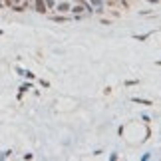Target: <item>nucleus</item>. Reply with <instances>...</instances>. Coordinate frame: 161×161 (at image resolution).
Segmentation results:
<instances>
[{
  "label": "nucleus",
  "mask_w": 161,
  "mask_h": 161,
  "mask_svg": "<svg viewBox=\"0 0 161 161\" xmlns=\"http://www.w3.org/2000/svg\"><path fill=\"white\" fill-rule=\"evenodd\" d=\"M34 8H36V12L44 14V12H46V2H44V0H34Z\"/></svg>",
  "instance_id": "obj_1"
},
{
  "label": "nucleus",
  "mask_w": 161,
  "mask_h": 161,
  "mask_svg": "<svg viewBox=\"0 0 161 161\" xmlns=\"http://www.w3.org/2000/svg\"><path fill=\"white\" fill-rule=\"evenodd\" d=\"M70 10H72V12H74V14H76V16H80V14H82V12H84L85 8H84V4H82V6L78 4V6H70Z\"/></svg>",
  "instance_id": "obj_2"
},
{
  "label": "nucleus",
  "mask_w": 161,
  "mask_h": 161,
  "mask_svg": "<svg viewBox=\"0 0 161 161\" xmlns=\"http://www.w3.org/2000/svg\"><path fill=\"white\" fill-rule=\"evenodd\" d=\"M56 10L58 12H68V10H70V4H68V2H60V4L56 6Z\"/></svg>",
  "instance_id": "obj_3"
},
{
  "label": "nucleus",
  "mask_w": 161,
  "mask_h": 161,
  "mask_svg": "<svg viewBox=\"0 0 161 161\" xmlns=\"http://www.w3.org/2000/svg\"><path fill=\"white\" fill-rule=\"evenodd\" d=\"M131 101L133 104H141V105H153L149 100H141V98H131Z\"/></svg>",
  "instance_id": "obj_4"
},
{
  "label": "nucleus",
  "mask_w": 161,
  "mask_h": 161,
  "mask_svg": "<svg viewBox=\"0 0 161 161\" xmlns=\"http://www.w3.org/2000/svg\"><path fill=\"white\" fill-rule=\"evenodd\" d=\"M52 20H54V22H60V24L70 22V18H68V16H52Z\"/></svg>",
  "instance_id": "obj_5"
},
{
  "label": "nucleus",
  "mask_w": 161,
  "mask_h": 161,
  "mask_svg": "<svg viewBox=\"0 0 161 161\" xmlns=\"http://www.w3.org/2000/svg\"><path fill=\"white\" fill-rule=\"evenodd\" d=\"M149 36H151V32H145V34H141V36H133V38H135V40H139V42H141V40H147V38H149Z\"/></svg>",
  "instance_id": "obj_6"
},
{
  "label": "nucleus",
  "mask_w": 161,
  "mask_h": 161,
  "mask_svg": "<svg viewBox=\"0 0 161 161\" xmlns=\"http://www.w3.org/2000/svg\"><path fill=\"white\" fill-rule=\"evenodd\" d=\"M30 88H32V84H24V85H20V94H18V95H22L24 92H28Z\"/></svg>",
  "instance_id": "obj_7"
},
{
  "label": "nucleus",
  "mask_w": 161,
  "mask_h": 161,
  "mask_svg": "<svg viewBox=\"0 0 161 161\" xmlns=\"http://www.w3.org/2000/svg\"><path fill=\"white\" fill-rule=\"evenodd\" d=\"M90 2L95 6V8H104V2H101V0H90Z\"/></svg>",
  "instance_id": "obj_8"
},
{
  "label": "nucleus",
  "mask_w": 161,
  "mask_h": 161,
  "mask_svg": "<svg viewBox=\"0 0 161 161\" xmlns=\"http://www.w3.org/2000/svg\"><path fill=\"white\" fill-rule=\"evenodd\" d=\"M125 85H137V80H127V82H125Z\"/></svg>",
  "instance_id": "obj_9"
},
{
  "label": "nucleus",
  "mask_w": 161,
  "mask_h": 161,
  "mask_svg": "<svg viewBox=\"0 0 161 161\" xmlns=\"http://www.w3.org/2000/svg\"><path fill=\"white\" fill-rule=\"evenodd\" d=\"M40 84H42L44 88H50V82H48V80H40Z\"/></svg>",
  "instance_id": "obj_10"
},
{
  "label": "nucleus",
  "mask_w": 161,
  "mask_h": 161,
  "mask_svg": "<svg viewBox=\"0 0 161 161\" xmlns=\"http://www.w3.org/2000/svg\"><path fill=\"white\" fill-rule=\"evenodd\" d=\"M10 155H12V151H4L2 155H0V159H4V157H10Z\"/></svg>",
  "instance_id": "obj_11"
},
{
  "label": "nucleus",
  "mask_w": 161,
  "mask_h": 161,
  "mask_svg": "<svg viewBox=\"0 0 161 161\" xmlns=\"http://www.w3.org/2000/svg\"><path fill=\"white\" fill-rule=\"evenodd\" d=\"M20 2H24V0H12V6H14V4H20Z\"/></svg>",
  "instance_id": "obj_12"
},
{
  "label": "nucleus",
  "mask_w": 161,
  "mask_h": 161,
  "mask_svg": "<svg viewBox=\"0 0 161 161\" xmlns=\"http://www.w3.org/2000/svg\"><path fill=\"white\" fill-rule=\"evenodd\" d=\"M147 2H151V4H157V0H147Z\"/></svg>",
  "instance_id": "obj_13"
},
{
  "label": "nucleus",
  "mask_w": 161,
  "mask_h": 161,
  "mask_svg": "<svg viewBox=\"0 0 161 161\" xmlns=\"http://www.w3.org/2000/svg\"><path fill=\"white\" fill-rule=\"evenodd\" d=\"M157 66H161V60H159V62H157Z\"/></svg>",
  "instance_id": "obj_14"
},
{
  "label": "nucleus",
  "mask_w": 161,
  "mask_h": 161,
  "mask_svg": "<svg viewBox=\"0 0 161 161\" xmlns=\"http://www.w3.org/2000/svg\"><path fill=\"white\" fill-rule=\"evenodd\" d=\"M0 8H2V2H0Z\"/></svg>",
  "instance_id": "obj_15"
}]
</instances>
